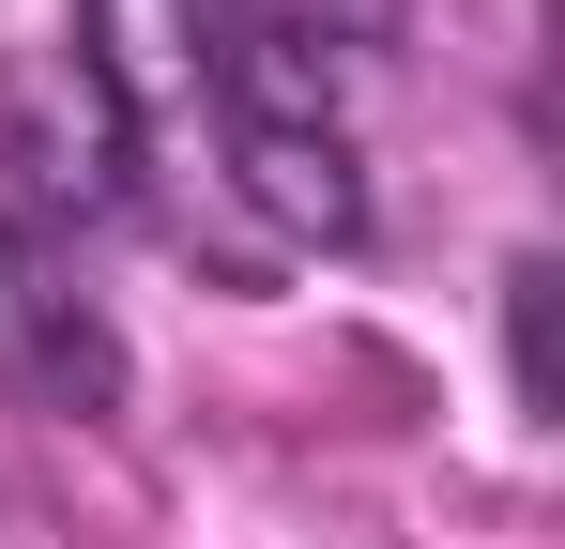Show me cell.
<instances>
[{"label": "cell", "mask_w": 565, "mask_h": 549, "mask_svg": "<svg viewBox=\"0 0 565 549\" xmlns=\"http://www.w3.org/2000/svg\"><path fill=\"white\" fill-rule=\"evenodd\" d=\"M0 397L46 412V428H122V397H138V352H122V305L93 290V245L15 229V214H0Z\"/></svg>", "instance_id": "obj_1"}, {"label": "cell", "mask_w": 565, "mask_h": 549, "mask_svg": "<svg viewBox=\"0 0 565 549\" xmlns=\"http://www.w3.org/2000/svg\"><path fill=\"white\" fill-rule=\"evenodd\" d=\"M0 214H15V229H62V245H93L107 214H138L122 122L93 107V77H77L62 46L0 92Z\"/></svg>", "instance_id": "obj_2"}, {"label": "cell", "mask_w": 565, "mask_h": 549, "mask_svg": "<svg viewBox=\"0 0 565 549\" xmlns=\"http://www.w3.org/2000/svg\"><path fill=\"white\" fill-rule=\"evenodd\" d=\"M551 245H520V260H504V397H520V412H535V428H551L565 412V381H551Z\"/></svg>", "instance_id": "obj_3"}]
</instances>
